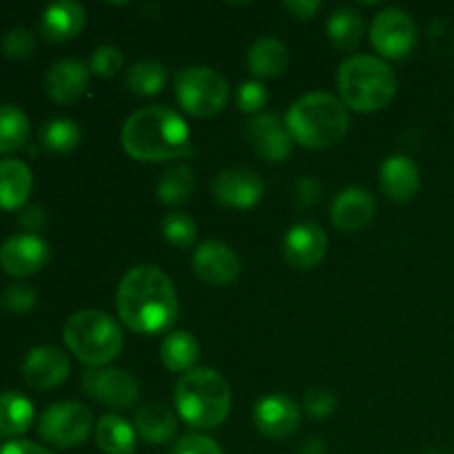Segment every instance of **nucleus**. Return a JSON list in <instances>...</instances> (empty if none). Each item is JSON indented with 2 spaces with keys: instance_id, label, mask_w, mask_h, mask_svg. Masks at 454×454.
<instances>
[{
  "instance_id": "f257e3e1",
  "label": "nucleus",
  "mask_w": 454,
  "mask_h": 454,
  "mask_svg": "<svg viewBox=\"0 0 454 454\" xmlns=\"http://www.w3.org/2000/svg\"><path fill=\"white\" fill-rule=\"evenodd\" d=\"M115 306L118 317L129 331L158 335L168 331L177 319V291L164 270L142 264L122 278Z\"/></svg>"
},
{
  "instance_id": "f03ea898",
  "label": "nucleus",
  "mask_w": 454,
  "mask_h": 454,
  "mask_svg": "<svg viewBox=\"0 0 454 454\" xmlns=\"http://www.w3.org/2000/svg\"><path fill=\"white\" fill-rule=\"evenodd\" d=\"M120 142L129 158L167 162L189 153L191 131L180 114L164 105H151L129 115Z\"/></svg>"
},
{
  "instance_id": "7ed1b4c3",
  "label": "nucleus",
  "mask_w": 454,
  "mask_h": 454,
  "mask_svg": "<svg viewBox=\"0 0 454 454\" xmlns=\"http://www.w3.org/2000/svg\"><path fill=\"white\" fill-rule=\"evenodd\" d=\"M286 127L293 140L306 149H328L348 133L350 118L344 102L326 91H313L291 105Z\"/></svg>"
},
{
  "instance_id": "20e7f679",
  "label": "nucleus",
  "mask_w": 454,
  "mask_h": 454,
  "mask_svg": "<svg viewBox=\"0 0 454 454\" xmlns=\"http://www.w3.org/2000/svg\"><path fill=\"white\" fill-rule=\"evenodd\" d=\"M177 415L191 428L211 430L224 424L231 412V386L213 368H193L177 380L176 393Z\"/></svg>"
},
{
  "instance_id": "39448f33",
  "label": "nucleus",
  "mask_w": 454,
  "mask_h": 454,
  "mask_svg": "<svg viewBox=\"0 0 454 454\" xmlns=\"http://www.w3.org/2000/svg\"><path fill=\"white\" fill-rule=\"evenodd\" d=\"M340 100L359 114L386 109L397 93V75L390 65L375 56H353L337 71Z\"/></svg>"
},
{
  "instance_id": "423d86ee",
  "label": "nucleus",
  "mask_w": 454,
  "mask_h": 454,
  "mask_svg": "<svg viewBox=\"0 0 454 454\" xmlns=\"http://www.w3.org/2000/svg\"><path fill=\"white\" fill-rule=\"evenodd\" d=\"M62 340L71 355L89 368H105L124 348L120 324L102 310H78L67 319Z\"/></svg>"
},
{
  "instance_id": "0eeeda50",
  "label": "nucleus",
  "mask_w": 454,
  "mask_h": 454,
  "mask_svg": "<svg viewBox=\"0 0 454 454\" xmlns=\"http://www.w3.org/2000/svg\"><path fill=\"white\" fill-rule=\"evenodd\" d=\"M176 98L186 114L213 118L229 102V82L208 67H186L176 75Z\"/></svg>"
},
{
  "instance_id": "6e6552de",
  "label": "nucleus",
  "mask_w": 454,
  "mask_h": 454,
  "mask_svg": "<svg viewBox=\"0 0 454 454\" xmlns=\"http://www.w3.org/2000/svg\"><path fill=\"white\" fill-rule=\"evenodd\" d=\"M93 417L78 402H60L49 406L38 419V433L56 448H78L91 433Z\"/></svg>"
},
{
  "instance_id": "1a4fd4ad",
  "label": "nucleus",
  "mask_w": 454,
  "mask_h": 454,
  "mask_svg": "<svg viewBox=\"0 0 454 454\" xmlns=\"http://www.w3.org/2000/svg\"><path fill=\"white\" fill-rule=\"evenodd\" d=\"M371 43L380 56L402 60L415 49L417 27L406 12L397 7L381 9L371 25Z\"/></svg>"
},
{
  "instance_id": "9d476101",
  "label": "nucleus",
  "mask_w": 454,
  "mask_h": 454,
  "mask_svg": "<svg viewBox=\"0 0 454 454\" xmlns=\"http://www.w3.org/2000/svg\"><path fill=\"white\" fill-rule=\"evenodd\" d=\"M82 390L109 408H131L140 397V384L122 368H89L82 375Z\"/></svg>"
},
{
  "instance_id": "9b49d317",
  "label": "nucleus",
  "mask_w": 454,
  "mask_h": 454,
  "mask_svg": "<svg viewBox=\"0 0 454 454\" xmlns=\"http://www.w3.org/2000/svg\"><path fill=\"white\" fill-rule=\"evenodd\" d=\"M51 248L35 233H16L0 247V266L13 278H29L49 262Z\"/></svg>"
},
{
  "instance_id": "f8f14e48",
  "label": "nucleus",
  "mask_w": 454,
  "mask_h": 454,
  "mask_svg": "<svg viewBox=\"0 0 454 454\" xmlns=\"http://www.w3.org/2000/svg\"><path fill=\"white\" fill-rule=\"evenodd\" d=\"M193 273L198 275V279H202L204 284H211V286H231V284L238 282L239 270V257L235 255L233 248L224 242H204L195 248L193 260Z\"/></svg>"
},
{
  "instance_id": "ddd939ff",
  "label": "nucleus",
  "mask_w": 454,
  "mask_h": 454,
  "mask_svg": "<svg viewBox=\"0 0 454 454\" xmlns=\"http://www.w3.org/2000/svg\"><path fill=\"white\" fill-rule=\"evenodd\" d=\"M213 195L220 204L231 208H253L264 198V182L253 168L231 167L224 168L213 180Z\"/></svg>"
},
{
  "instance_id": "4468645a",
  "label": "nucleus",
  "mask_w": 454,
  "mask_h": 454,
  "mask_svg": "<svg viewBox=\"0 0 454 454\" xmlns=\"http://www.w3.org/2000/svg\"><path fill=\"white\" fill-rule=\"evenodd\" d=\"M328 248V238L324 233V229L315 222H300V224H293L286 231L282 242L284 257L291 266L301 270L315 269L317 264H322L324 255H326Z\"/></svg>"
},
{
  "instance_id": "2eb2a0df",
  "label": "nucleus",
  "mask_w": 454,
  "mask_h": 454,
  "mask_svg": "<svg viewBox=\"0 0 454 454\" xmlns=\"http://www.w3.org/2000/svg\"><path fill=\"white\" fill-rule=\"evenodd\" d=\"M69 357L56 346H35L22 362V377L35 390L58 388L69 377Z\"/></svg>"
},
{
  "instance_id": "dca6fc26",
  "label": "nucleus",
  "mask_w": 454,
  "mask_h": 454,
  "mask_svg": "<svg viewBox=\"0 0 454 454\" xmlns=\"http://www.w3.org/2000/svg\"><path fill=\"white\" fill-rule=\"evenodd\" d=\"M253 421L269 439H286L300 428V408L286 395H269L255 403Z\"/></svg>"
},
{
  "instance_id": "f3484780",
  "label": "nucleus",
  "mask_w": 454,
  "mask_h": 454,
  "mask_svg": "<svg viewBox=\"0 0 454 454\" xmlns=\"http://www.w3.org/2000/svg\"><path fill=\"white\" fill-rule=\"evenodd\" d=\"M248 136H251L253 149L262 160L270 164L284 162L291 158L293 153V136L288 133L286 122L273 114H262L248 127Z\"/></svg>"
},
{
  "instance_id": "a211bd4d",
  "label": "nucleus",
  "mask_w": 454,
  "mask_h": 454,
  "mask_svg": "<svg viewBox=\"0 0 454 454\" xmlns=\"http://www.w3.org/2000/svg\"><path fill=\"white\" fill-rule=\"evenodd\" d=\"M91 71L74 58L56 62L44 75V91L58 105H71L87 93Z\"/></svg>"
},
{
  "instance_id": "6ab92c4d",
  "label": "nucleus",
  "mask_w": 454,
  "mask_h": 454,
  "mask_svg": "<svg viewBox=\"0 0 454 454\" xmlns=\"http://www.w3.org/2000/svg\"><path fill=\"white\" fill-rule=\"evenodd\" d=\"M377 211V202L366 189H344L331 204V222L344 233L366 229Z\"/></svg>"
},
{
  "instance_id": "aec40b11",
  "label": "nucleus",
  "mask_w": 454,
  "mask_h": 454,
  "mask_svg": "<svg viewBox=\"0 0 454 454\" xmlns=\"http://www.w3.org/2000/svg\"><path fill=\"white\" fill-rule=\"evenodd\" d=\"M87 12L75 0H58L40 16V34L49 43H69L82 31Z\"/></svg>"
},
{
  "instance_id": "412c9836",
  "label": "nucleus",
  "mask_w": 454,
  "mask_h": 454,
  "mask_svg": "<svg viewBox=\"0 0 454 454\" xmlns=\"http://www.w3.org/2000/svg\"><path fill=\"white\" fill-rule=\"evenodd\" d=\"M381 191L395 202H411L421 186L419 167L408 155H390L380 168Z\"/></svg>"
},
{
  "instance_id": "4be33fe9",
  "label": "nucleus",
  "mask_w": 454,
  "mask_h": 454,
  "mask_svg": "<svg viewBox=\"0 0 454 454\" xmlns=\"http://www.w3.org/2000/svg\"><path fill=\"white\" fill-rule=\"evenodd\" d=\"M133 428L151 446H160V443H168L176 437L177 430V417L168 406L160 402H149L136 412V421Z\"/></svg>"
},
{
  "instance_id": "5701e85b",
  "label": "nucleus",
  "mask_w": 454,
  "mask_h": 454,
  "mask_svg": "<svg viewBox=\"0 0 454 454\" xmlns=\"http://www.w3.org/2000/svg\"><path fill=\"white\" fill-rule=\"evenodd\" d=\"M31 186H34V176L22 160H0V208L16 211L25 207Z\"/></svg>"
},
{
  "instance_id": "b1692460",
  "label": "nucleus",
  "mask_w": 454,
  "mask_h": 454,
  "mask_svg": "<svg viewBox=\"0 0 454 454\" xmlns=\"http://www.w3.org/2000/svg\"><path fill=\"white\" fill-rule=\"evenodd\" d=\"M288 49L282 40L270 38V35H262L251 44L247 53V65L251 74L260 80H273L286 71Z\"/></svg>"
},
{
  "instance_id": "393cba45",
  "label": "nucleus",
  "mask_w": 454,
  "mask_h": 454,
  "mask_svg": "<svg viewBox=\"0 0 454 454\" xmlns=\"http://www.w3.org/2000/svg\"><path fill=\"white\" fill-rule=\"evenodd\" d=\"M96 443L106 454H133L137 446V433L124 417L105 415L96 426Z\"/></svg>"
},
{
  "instance_id": "a878e982",
  "label": "nucleus",
  "mask_w": 454,
  "mask_h": 454,
  "mask_svg": "<svg viewBox=\"0 0 454 454\" xmlns=\"http://www.w3.org/2000/svg\"><path fill=\"white\" fill-rule=\"evenodd\" d=\"M200 357V344L191 333L176 331L160 346V359L171 372L193 371Z\"/></svg>"
},
{
  "instance_id": "bb28decb",
  "label": "nucleus",
  "mask_w": 454,
  "mask_h": 454,
  "mask_svg": "<svg viewBox=\"0 0 454 454\" xmlns=\"http://www.w3.org/2000/svg\"><path fill=\"white\" fill-rule=\"evenodd\" d=\"M34 421V403L16 390L0 395V434L18 437L29 430Z\"/></svg>"
},
{
  "instance_id": "cd10ccee",
  "label": "nucleus",
  "mask_w": 454,
  "mask_h": 454,
  "mask_svg": "<svg viewBox=\"0 0 454 454\" xmlns=\"http://www.w3.org/2000/svg\"><path fill=\"white\" fill-rule=\"evenodd\" d=\"M326 34L335 49H341V51L355 49L364 35L362 13L355 12V9L350 7L337 9V12H333L331 18H328Z\"/></svg>"
},
{
  "instance_id": "c85d7f7f",
  "label": "nucleus",
  "mask_w": 454,
  "mask_h": 454,
  "mask_svg": "<svg viewBox=\"0 0 454 454\" xmlns=\"http://www.w3.org/2000/svg\"><path fill=\"white\" fill-rule=\"evenodd\" d=\"M195 189V173L186 164H176L168 167L167 171L160 176L158 184H155V193L162 204L176 207V204L186 202L193 195Z\"/></svg>"
},
{
  "instance_id": "c756f323",
  "label": "nucleus",
  "mask_w": 454,
  "mask_h": 454,
  "mask_svg": "<svg viewBox=\"0 0 454 454\" xmlns=\"http://www.w3.org/2000/svg\"><path fill=\"white\" fill-rule=\"evenodd\" d=\"M29 137V118L16 105H0V153H13L22 149Z\"/></svg>"
},
{
  "instance_id": "7c9ffc66",
  "label": "nucleus",
  "mask_w": 454,
  "mask_h": 454,
  "mask_svg": "<svg viewBox=\"0 0 454 454\" xmlns=\"http://www.w3.org/2000/svg\"><path fill=\"white\" fill-rule=\"evenodd\" d=\"M80 137H82V131L69 118L47 120L38 133L40 145L51 153H71L80 145Z\"/></svg>"
},
{
  "instance_id": "2f4dec72",
  "label": "nucleus",
  "mask_w": 454,
  "mask_h": 454,
  "mask_svg": "<svg viewBox=\"0 0 454 454\" xmlns=\"http://www.w3.org/2000/svg\"><path fill=\"white\" fill-rule=\"evenodd\" d=\"M167 84V69L158 60H142L127 74V87L133 96H158Z\"/></svg>"
},
{
  "instance_id": "473e14b6",
  "label": "nucleus",
  "mask_w": 454,
  "mask_h": 454,
  "mask_svg": "<svg viewBox=\"0 0 454 454\" xmlns=\"http://www.w3.org/2000/svg\"><path fill=\"white\" fill-rule=\"evenodd\" d=\"M162 235L168 244L177 248H186L198 238V224L189 213H168L162 220Z\"/></svg>"
},
{
  "instance_id": "72a5a7b5",
  "label": "nucleus",
  "mask_w": 454,
  "mask_h": 454,
  "mask_svg": "<svg viewBox=\"0 0 454 454\" xmlns=\"http://www.w3.org/2000/svg\"><path fill=\"white\" fill-rule=\"evenodd\" d=\"M124 65V56L118 47L114 44H102L96 51L91 53V60H89V71L98 78H114Z\"/></svg>"
},
{
  "instance_id": "f704fd0d",
  "label": "nucleus",
  "mask_w": 454,
  "mask_h": 454,
  "mask_svg": "<svg viewBox=\"0 0 454 454\" xmlns=\"http://www.w3.org/2000/svg\"><path fill=\"white\" fill-rule=\"evenodd\" d=\"M0 47H3L4 56L16 58L18 60V58H27L34 53L35 38L29 29L13 27V29H9L7 34L3 35V43H0Z\"/></svg>"
},
{
  "instance_id": "c9c22d12",
  "label": "nucleus",
  "mask_w": 454,
  "mask_h": 454,
  "mask_svg": "<svg viewBox=\"0 0 454 454\" xmlns=\"http://www.w3.org/2000/svg\"><path fill=\"white\" fill-rule=\"evenodd\" d=\"M266 100H269V93H266L264 84L257 82V80L239 84L238 96H235L238 109L242 111V114H260V111L264 109Z\"/></svg>"
},
{
  "instance_id": "e433bc0d",
  "label": "nucleus",
  "mask_w": 454,
  "mask_h": 454,
  "mask_svg": "<svg viewBox=\"0 0 454 454\" xmlns=\"http://www.w3.org/2000/svg\"><path fill=\"white\" fill-rule=\"evenodd\" d=\"M38 301V295L27 284H9L3 293V306L12 313H29Z\"/></svg>"
},
{
  "instance_id": "4c0bfd02",
  "label": "nucleus",
  "mask_w": 454,
  "mask_h": 454,
  "mask_svg": "<svg viewBox=\"0 0 454 454\" xmlns=\"http://www.w3.org/2000/svg\"><path fill=\"white\" fill-rule=\"evenodd\" d=\"M304 408L313 419H326L337 408V397L328 388H310L304 395Z\"/></svg>"
},
{
  "instance_id": "58836bf2",
  "label": "nucleus",
  "mask_w": 454,
  "mask_h": 454,
  "mask_svg": "<svg viewBox=\"0 0 454 454\" xmlns=\"http://www.w3.org/2000/svg\"><path fill=\"white\" fill-rule=\"evenodd\" d=\"M171 454H224L217 442L204 437V434H184L176 442Z\"/></svg>"
},
{
  "instance_id": "ea45409f",
  "label": "nucleus",
  "mask_w": 454,
  "mask_h": 454,
  "mask_svg": "<svg viewBox=\"0 0 454 454\" xmlns=\"http://www.w3.org/2000/svg\"><path fill=\"white\" fill-rule=\"evenodd\" d=\"M295 198L301 207H315L322 200V184L315 177H300L295 184Z\"/></svg>"
},
{
  "instance_id": "a19ab883",
  "label": "nucleus",
  "mask_w": 454,
  "mask_h": 454,
  "mask_svg": "<svg viewBox=\"0 0 454 454\" xmlns=\"http://www.w3.org/2000/svg\"><path fill=\"white\" fill-rule=\"evenodd\" d=\"M18 222H20L29 233H35V231L43 229L44 222H47V213H44L43 207H35V204H31V207H22L20 215H18Z\"/></svg>"
},
{
  "instance_id": "79ce46f5",
  "label": "nucleus",
  "mask_w": 454,
  "mask_h": 454,
  "mask_svg": "<svg viewBox=\"0 0 454 454\" xmlns=\"http://www.w3.org/2000/svg\"><path fill=\"white\" fill-rule=\"evenodd\" d=\"M284 9H286L293 18L310 20V18L322 9V4L315 3V0H288V3H284Z\"/></svg>"
},
{
  "instance_id": "37998d69",
  "label": "nucleus",
  "mask_w": 454,
  "mask_h": 454,
  "mask_svg": "<svg viewBox=\"0 0 454 454\" xmlns=\"http://www.w3.org/2000/svg\"><path fill=\"white\" fill-rule=\"evenodd\" d=\"M0 454H53L47 448L38 446L34 442H22V439H13L7 442L4 446H0Z\"/></svg>"
},
{
  "instance_id": "c03bdc74",
  "label": "nucleus",
  "mask_w": 454,
  "mask_h": 454,
  "mask_svg": "<svg viewBox=\"0 0 454 454\" xmlns=\"http://www.w3.org/2000/svg\"><path fill=\"white\" fill-rule=\"evenodd\" d=\"M326 443H324V439H309V442L301 443V448L297 450V454H326Z\"/></svg>"
}]
</instances>
